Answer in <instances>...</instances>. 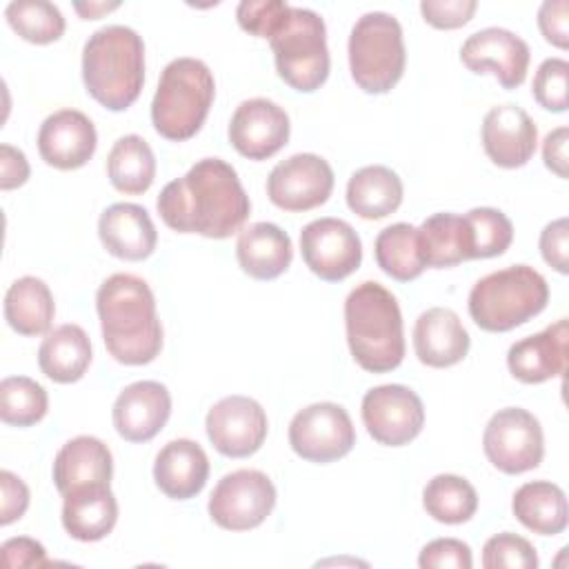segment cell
Returning a JSON list of instances; mask_svg holds the SVG:
<instances>
[{
	"label": "cell",
	"instance_id": "50",
	"mask_svg": "<svg viewBox=\"0 0 569 569\" xmlns=\"http://www.w3.org/2000/svg\"><path fill=\"white\" fill-rule=\"evenodd\" d=\"M118 7H120V2H87V4L76 2V4H73V9H76L84 20H96V18H100L102 13H109V11L118 9Z\"/></svg>",
	"mask_w": 569,
	"mask_h": 569
},
{
	"label": "cell",
	"instance_id": "21",
	"mask_svg": "<svg viewBox=\"0 0 569 569\" xmlns=\"http://www.w3.org/2000/svg\"><path fill=\"white\" fill-rule=\"evenodd\" d=\"M567 338V318H560L540 333L513 342L507 351L511 376L520 382L538 385L565 373Z\"/></svg>",
	"mask_w": 569,
	"mask_h": 569
},
{
	"label": "cell",
	"instance_id": "49",
	"mask_svg": "<svg viewBox=\"0 0 569 569\" xmlns=\"http://www.w3.org/2000/svg\"><path fill=\"white\" fill-rule=\"evenodd\" d=\"M567 142H569V129L567 127H558L553 131H549L545 136L542 142V160L545 167L551 169L558 178H567Z\"/></svg>",
	"mask_w": 569,
	"mask_h": 569
},
{
	"label": "cell",
	"instance_id": "11",
	"mask_svg": "<svg viewBox=\"0 0 569 569\" xmlns=\"http://www.w3.org/2000/svg\"><path fill=\"white\" fill-rule=\"evenodd\" d=\"M289 445L307 462L340 460L356 445L351 416L336 402H313L291 418Z\"/></svg>",
	"mask_w": 569,
	"mask_h": 569
},
{
	"label": "cell",
	"instance_id": "47",
	"mask_svg": "<svg viewBox=\"0 0 569 569\" xmlns=\"http://www.w3.org/2000/svg\"><path fill=\"white\" fill-rule=\"evenodd\" d=\"M2 551V565L7 569H20V567H42L47 565V551L44 547L27 536L9 538L0 547Z\"/></svg>",
	"mask_w": 569,
	"mask_h": 569
},
{
	"label": "cell",
	"instance_id": "48",
	"mask_svg": "<svg viewBox=\"0 0 569 569\" xmlns=\"http://www.w3.org/2000/svg\"><path fill=\"white\" fill-rule=\"evenodd\" d=\"M29 162L27 156L11 147V144H0V189L9 191L27 182L29 178Z\"/></svg>",
	"mask_w": 569,
	"mask_h": 569
},
{
	"label": "cell",
	"instance_id": "29",
	"mask_svg": "<svg viewBox=\"0 0 569 569\" xmlns=\"http://www.w3.org/2000/svg\"><path fill=\"white\" fill-rule=\"evenodd\" d=\"M40 371L60 385L76 382L91 365V340L80 325L67 322L51 329L38 349Z\"/></svg>",
	"mask_w": 569,
	"mask_h": 569
},
{
	"label": "cell",
	"instance_id": "36",
	"mask_svg": "<svg viewBox=\"0 0 569 569\" xmlns=\"http://www.w3.org/2000/svg\"><path fill=\"white\" fill-rule=\"evenodd\" d=\"M9 27L27 42L49 44L64 33L62 11L47 0H13L4 9Z\"/></svg>",
	"mask_w": 569,
	"mask_h": 569
},
{
	"label": "cell",
	"instance_id": "3",
	"mask_svg": "<svg viewBox=\"0 0 569 569\" xmlns=\"http://www.w3.org/2000/svg\"><path fill=\"white\" fill-rule=\"evenodd\" d=\"M345 329L353 360L371 373L396 369L405 358L402 313L380 282L356 284L345 300Z\"/></svg>",
	"mask_w": 569,
	"mask_h": 569
},
{
	"label": "cell",
	"instance_id": "27",
	"mask_svg": "<svg viewBox=\"0 0 569 569\" xmlns=\"http://www.w3.org/2000/svg\"><path fill=\"white\" fill-rule=\"evenodd\" d=\"M118 520V502L109 485L73 489L62 502V527L80 542H96L111 533Z\"/></svg>",
	"mask_w": 569,
	"mask_h": 569
},
{
	"label": "cell",
	"instance_id": "28",
	"mask_svg": "<svg viewBox=\"0 0 569 569\" xmlns=\"http://www.w3.org/2000/svg\"><path fill=\"white\" fill-rule=\"evenodd\" d=\"M418 244L425 267L442 269L473 260L471 229L465 216L440 211L418 227Z\"/></svg>",
	"mask_w": 569,
	"mask_h": 569
},
{
	"label": "cell",
	"instance_id": "37",
	"mask_svg": "<svg viewBox=\"0 0 569 569\" xmlns=\"http://www.w3.org/2000/svg\"><path fill=\"white\" fill-rule=\"evenodd\" d=\"M49 396L27 376H9L0 382V418L4 425L31 427L44 418Z\"/></svg>",
	"mask_w": 569,
	"mask_h": 569
},
{
	"label": "cell",
	"instance_id": "31",
	"mask_svg": "<svg viewBox=\"0 0 569 569\" xmlns=\"http://www.w3.org/2000/svg\"><path fill=\"white\" fill-rule=\"evenodd\" d=\"M56 316L51 289L36 276H22L4 293V320L20 336H42Z\"/></svg>",
	"mask_w": 569,
	"mask_h": 569
},
{
	"label": "cell",
	"instance_id": "34",
	"mask_svg": "<svg viewBox=\"0 0 569 569\" xmlns=\"http://www.w3.org/2000/svg\"><path fill=\"white\" fill-rule=\"evenodd\" d=\"M378 267L398 282L416 280L425 271V260L418 244V229L409 222L385 227L373 244Z\"/></svg>",
	"mask_w": 569,
	"mask_h": 569
},
{
	"label": "cell",
	"instance_id": "40",
	"mask_svg": "<svg viewBox=\"0 0 569 569\" xmlns=\"http://www.w3.org/2000/svg\"><path fill=\"white\" fill-rule=\"evenodd\" d=\"M567 78H569L567 60L562 58L542 60L531 84V93L536 102L547 111H556V113L567 111Z\"/></svg>",
	"mask_w": 569,
	"mask_h": 569
},
{
	"label": "cell",
	"instance_id": "9",
	"mask_svg": "<svg viewBox=\"0 0 569 569\" xmlns=\"http://www.w3.org/2000/svg\"><path fill=\"white\" fill-rule=\"evenodd\" d=\"M482 449L489 462L502 473H525L542 462V427L538 418L522 407L498 409L485 427Z\"/></svg>",
	"mask_w": 569,
	"mask_h": 569
},
{
	"label": "cell",
	"instance_id": "12",
	"mask_svg": "<svg viewBox=\"0 0 569 569\" xmlns=\"http://www.w3.org/2000/svg\"><path fill=\"white\" fill-rule=\"evenodd\" d=\"M362 422L369 436L387 447L409 445L425 427L420 396L405 385H380L362 398Z\"/></svg>",
	"mask_w": 569,
	"mask_h": 569
},
{
	"label": "cell",
	"instance_id": "15",
	"mask_svg": "<svg viewBox=\"0 0 569 569\" xmlns=\"http://www.w3.org/2000/svg\"><path fill=\"white\" fill-rule=\"evenodd\" d=\"M267 427L264 409L249 396H227L204 418L211 445L227 458L253 456L267 438Z\"/></svg>",
	"mask_w": 569,
	"mask_h": 569
},
{
	"label": "cell",
	"instance_id": "4",
	"mask_svg": "<svg viewBox=\"0 0 569 569\" xmlns=\"http://www.w3.org/2000/svg\"><path fill=\"white\" fill-rule=\"evenodd\" d=\"M82 80L89 96L109 111L131 107L144 84V42L131 27L107 24L82 49Z\"/></svg>",
	"mask_w": 569,
	"mask_h": 569
},
{
	"label": "cell",
	"instance_id": "5",
	"mask_svg": "<svg viewBox=\"0 0 569 569\" xmlns=\"http://www.w3.org/2000/svg\"><path fill=\"white\" fill-rule=\"evenodd\" d=\"M216 96L209 67L198 58H176L162 73L151 100V122L156 131L173 142L189 140L207 120Z\"/></svg>",
	"mask_w": 569,
	"mask_h": 569
},
{
	"label": "cell",
	"instance_id": "32",
	"mask_svg": "<svg viewBox=\"0 0 569 569\" xmlns=\"http://www.w3.org/2000/svg\"><path fill=\"white\" fill-rule=\"evenodd\" d=\"M513 516L533 533L556 536L567 529L569 507L565 491L549 480L525 482L511 500Z\"/></svg>",
	"mask_w": 569,
	"mask_h": 569
},
{
	"label": "cell",
	"instance_id": "19",
	"mask_svg": "<svg viewBox=\"0 0 569 569\" xmlns=\"http://www.w3.org/2000/svg\"><path fill=\"white\" fill-rule=\"evenodd\" d=\"M113 427L127 442H147L160 433L171 416V393L162 382L127 385L113 402Z\"/></svg>",
	"mask_w": 569,
	"mask_h": 569
},
{
	"label": "cell",
	"instance_id": "35",
	"mask_svg": "<svg viewBox=\"0 0 569 569\" xmlns=\"http://www.w3.org/2000/svg\"><path fill=\"white\" fill-rule=\"evenodd\" d=\"M425 511L445 525L467 522L478 509L473 485L456 473H438L422 489Z\"/></svg>",
	"mask_w": 569,
	"mask_h": 569
},
{
	"label": "cell",
	"instance_id": "24",
	"mask_svg": "<svg viewBox=\"0 0 569 569\" xmlns=\"http://www.w3.org/2000/svg\"><path fill=\"white\" fill-rule=\"evenodd\" d=\"M207 478L209 458L204 449L189 438L167 442L156 456L153 480L167 498L189 500L204 489Z\"/></svg>",
	"mask_w": 569,
	"mask_h": 569
},
{
	"label": "cell",
	"instance_id": "6",
	"mask_svg": "<svg viewBox=\"0 0 569 569\" xmlns=\"http://www.w3.org/2000/svg\"><path fill=\"white\" fill-rule=\"evenodd\" d=\"M547 302V280L529 264H511L471 287L469 316L480 329L502 333L538 316Z\"/></svg>",
	"mask_w": 569,
	"mask_h": 569
},
{
	"label": "cell",
	"instance_id": "23",
	"mask_svg": "<svg viewBox=\"0 0 569 569\" xmlns=\"http://www.w3.org/2000/svg\"><path fill=\"white\" fill-rule=\"evenodd\" d=\"M469 333L456 311L431 307L422 311L413 327V349L422 365L445 369L458 365L469 351Z\"/></svg>",
	"mask_w": 569,
	"mask_h": 569
},
{
	"label": "cell",
	"instance_id": "7",
	"mask_svg": "<svg viewBox=\"0 0 569 569\" xmlns=\"http://www.w3.org/2000/svg\"><path fill=\"white\" fill-rule=\"evenodd\" d=\"M407 51L400 22L385 11L362 13L349 36V69L367 93L391 91L405 73Z\"/></svg>",
	"mask_w": 569,
	"mask_h": 569
},
{
	"label": "cell",
	"instance_id": "43",
	"mask_svg": "<svg viewBox=\"0 0 569 569\" xmlns=\"http://www.w3.org/2000/svg\"><path fill=\"white\" fill-rule=\"evenodd\" d=\"M478 9L476 0H422L420 13L436 29H458L467 24Z\"/></svg>",
	"mask_w": 569,
	"mask_h": 569
},
{
	"label": "cell",
	"instance_id": "39",
	"mask_svg": "<svg viewBox=\"0 0 569 569\" xmlns=\"http://www.w3.org/2000/svg\"><path fill=\"white\" fill-rule=\"evenodd\" d=\"M482 565L487 569H536L538 556L533 545L511 531L491 536L482 547Z\"/></svg>",
	"mask_w": 569,
	"mask_h": 569
},
{
	"label": "cell",
	"instance_id": "22",
	"mask_svg": "<svg viewBox=\"0 0 569 569\" xmlns=\"http://www.w3.org/2000/svg\"><path fill=\"white\" fill-rule=\"evenodd\" d=\"M98 236L102 247L120 260H144L153 253L158 231L144 207L133 202H116L98 218Z\"/></svg>",
	"mask_w": 569,
	"mask_h": 569
},
{
	"label": "cell",
	"instance_id": "13",
	"mask_svg": "<svg viewBox=\"0 0 569 569\" xmlns=\"http://www.w3.org/2000/svg\"><path fill=\"white\" fill-rule=\"evenodd\" d=\"M300 251L305 264L320 280L338 282L362 262V242L356 229L340 218H318L302 227Z\"/></svg>",
	"mask_w": 569,
	"mask_h": 569
},
{
	"label": "cell",
	"instance_id": "18",
	"mask_svg": "<svg viewBox=\"0 0 569 569\" xmlns=\"http://www.w3.org/2000/svg\"><path fill=\"white\" fill-rule=\"evenodd\" d=\"M98 144V133L89 116L78 109H60L44 118L38 131L40 158L62 171L84 167Z\"/></svg>",
	"mask_w": 569,
	"mask_h": 569
},
{
	"label": "cell",
	"instance_id": "44",
	"mask_svg": "<svg viewBox=\"0 0 569 569\" xmlns=\"http://www.w3.org/2000/svg\"><path fill=\"white\" fill-rule=\"evenodd\" d=\"M540 253L549 267L558 273L569 271V222L567 218H558L549 222L540 231Z\"/></svg>",
	"mask_w": 569,
	"mask_h": 569
},
{
	"label": "cell",
	"instance_id": "26",
	"mask_svg": "<svg viewBox=\"0 0 569 569\" xmlns=\"http://www.w3.org/2000/svg\"><path fill=\"white\" fill-rule=\"evenodd\" d=\"M236 258L247 276L256 280H273L291 264V238L273 222H253L240 231Z\"/></svg>",
	"mask_w": 569,
	"mask_h": 569
},
{
	"label": "cell",
	"instance_id": "2",
	"mask_svg": "<svg viewBox=\"0 0 569 569\" xmlns=\"http://www.w3.org/2000/svg\"><path fill=\"white\" fill-rule=\"evenodd\" d=\"M96 309L107 351L118 362L138 367L158 358L162 325L153 291L142 278L133 273L109 276L96 293Z\"/></svg>",
	"mask_w": 569,
	"mask_h": 569
},
{
	"label": "cell",
	"instance_id": "41",
	"mask_svg": "<svg viewBox=\"0 0 569 569\" xmlns=\"http://www.w3.org/2000/svg\"><path fill=\"white\" fill-rule=\"evenodd\" d=\"M291 4L282 0H242L236 9L238 24L256 38H271Z\"/></svg>",
	"mask_w": 569,
	"mask_h": 569
},
{
	"label": "cell",
	"instance_id": "33",
	"mask_svg": "<svg viewBox=\"0 0 569 569\" xmlns=\"http://www.w3.org/2000/svg\"><path fill=\"white\" fill-rule=\"evenodd\" d=\"M107 176L122 193H144L156 178V156L149 142L136 133L118 138L107 158Z\"/></svg>",
	"mask_w": 569,
	"mask_h": 569
},
{
	"label": "cell",
	"instance_id": "16",
	"mask_svg": "<svg viewBox=\"0 0 569 569\" xmlns=\"http://www.w3.org/2000/svg\"><path fill=\"white\" fill-rule=\"evenodd\" d=\"M529 58V44L502 27L480 29L460 47V60L469 71L493 73L505 89H516L525 82Z\"/></svg>",
	"mask_w": 569,
	"mask_h": 569
},
{
	"label": "cell",
	"instance_id": "8",
	"mask_svg": "<svg viewBox=\"0 0 569 569\" xmlns=\"http://www.w3.org/2000/svg\"><path fill=\"white\" fill-rule=\"evenodd\" d=\"M278 76L296 91L311 93L329 76L325 20L302 7H289L282 24L269 38Z\"/></svg>",
	"mask_w": 569,
	"mask_h": 569
},
{
	"label": "cell",
	"instance_id": "10",
	"mask_svg": "<svg viewBox=\"0 0 569 569\" xmlns=\"http://www.w3.org/2000/svg\"><path fill=\"white\" fill-rule=\"evenodd\" d=\"M276 507V487L258 469H238L218 480L209 496L211 520L229 531L260 527Z\"/></svg>",
	"mask_w": 569,
	"mask_h": 569
},
{
	"label": "cell",
	"instance_id": "42",
	"mask_svg": "<svg viewBox=\"0 0 569 569\" xmlns=\"http://www.w3.org/2000/svg\"><path fill=\"white\" fill-rule=\"evenodd\" d=\"M418 565L422 569H471L473 558L467 542L458 538H438L422 547Z\"/></svg>",
	"mask_w": 569,
	"mask_h": 569
},
{
	"label": "cell",
	"instance_id": "46",
	"mask_svg": "<svg viewBox=\"0 0 569 569\" xmlns=\"http://www.w3.org/2000/svg\"><path fill=\"white\" fill-rule=\"evenodd\" d=\"M0 525H11L20 520L29 507V487L11 471H0Z\"/></svg>",
	"mask_w": 569,
	"mask_h": 569
},
{
	"label": "cell",
	"instance_id": "25",
	"mask_svg": "<svg viewBox=\"0 0 569 569\" xmlns=\"http://www.w3.org/2000/svg\"><path fill=\"white\" fill-rule=\"evenodd\" d=\"M111 476V451L102 440L93 436H76L56 453L53 482L62 496L89 485H109Z\"/></svg>",
	"mask_w": 569,
	"mask_h": 569
},
{
	"label": "cell",
	"instance_id": "1",
	"mask_svg": "<svg viewBox=\"0 0 569 569\" xmlns=\"http://www.w3.org/2000/svg\"><path fill=\"white\" fill-rule=\"evenodd\" d=\"M156 207L169 229L216 240L240 231L251 211L236 169L220 158H202L182 178L167 182Z\"/></svg>",
	"mask_w": 569,
	"mask_h": 569
},
{
	"label": "cell",
	"instance_id": "20",
	"mask_svg": "<svg viewBox=\"0 0 569 569\" xmlns=\"http://www.w3.org/2000/svg\"><path fill=\"white\" fill-rule=\"evenodd\" d=\"M480 138L493 164L516 169L531 160L538 144V129L522 107L498 104L487 111Z\"/></svg>",
	"mask_w": 569,
	"mask_h": 569
},
{
	"label": "cell",
	"instance_id": "17",
	"mask_svg": "<svg viewBox=\"0 0 569 569\" xmlns=\"http://www.w3.org/2000/svg\"><path fill=\"white\" fill-rule=\"evenodd\" d=\"M287 111L267 98L242 100L229 122V142L249 160L276 156L289 140Z\"/></svg>",
	"mask_w": 569,
	"mask_h": 569
},
{
	"label": "cell",
	"instance_id": "45",
	"mask_svg": "<svg viewBox=\"0 0 569 569\" xmlns=\"http://www.w3.org/2000/svg\"><path fill=\"white\" fill-rule=\"evenodd\" d=\"M569 2L567 0H545L538 9V27L547 42L558 49L569 47Z\"/></svg>",
	"mask_w": 569,
	"mask_h": 569
},
{
	"label": "cell",
	"instance_id": "30",
	"mask_svg": "<svg viewBox=\"0 0 569 569\" xmlns=\"http://www.w3.org/2000/svg\"><path fill=\"white\" fill-rule=\"evenodd\" d=\"M402 180L385 164H367L347 182V204L365 220H380L402 204Z\"/></svg>",
	"mask_w": 569,
	"mask_h": 569
},
{
	"label": "cell",
	"instance_id": "14",
	"mask_svg": "<svg viewBox=\"0 0 569 569\" xmlns=\"http://www.w3.org/2000/svg\"><path fill=\"white\" fill-rule=\"evenodd\" d=\"M333 169L316 153H293L280 160L267 178L269 200L284 211H309L329 200Z\"/></svg>",
	"mask_w": 569,
	"mask_h": 569
},
{
	"label": "cell",
	"instance_id": "38",
	"mask_svg": "<svg viewBox=\"0 0 569 569\" xmlns=\"http://www.w3.org/2000/svg\"><path fill=\"white\" fill-rule=\"evenodd\" d=\"M471 240H473V260L476 258H493L509 249L513 240L511 220L493 207H476L465 213Z\"/></svg>",
	"mask_w": 569,
	"mask_h": 569
}]
</instances>
